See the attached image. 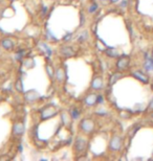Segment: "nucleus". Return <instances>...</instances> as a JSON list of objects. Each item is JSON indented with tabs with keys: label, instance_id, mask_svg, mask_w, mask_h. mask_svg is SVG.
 Masks as SVG:
<instances>
[{
	"label": "nucleus",
	"instance_id": "2eb2a0df",
	"mask_svg": "<svg viewBox=\"0 0 153 161\" xmlns=\"http://www.w3.org/2000/svg\"><path fill=\"white\" fill-rule=\"evenodd\" d=\"M123 76V74L121 72H115V73H112L111 75H110L109 80H108V86L111 87L112 85H114L117 82L120 80L121 78Z\"/></svg>",
	"mask_w": 153,
	"mask_h": 161
},
{
	"label": "nucleus",
	"instance_id": "393cba45",
	"mask_svg": "<svg viewBox=\"0 0 153 161\" xmlns=\"http://www.w3.org/2000/svg\"><path fill=\"white\" fill-rule=\"evenodd\" d=\"M148 111H153V99L150 101L149 106H148Z\"/></svg>",
	"mask_w": 153,
	"mask_h": 161
},
{
	"label": "nucleus",
	"instance_id": "9d476101",
	"mask_svg": "<svg viewBox=\"0 0 153 161\" xmlns=\"http://www.w3.org/2000/svg\"><path fill=\"white\" fill-rule=\"evenodd\" d=\"M132 75L134 76L135 78H138L139 81H141L142 83H145L147 84L149 82V78L147 74H145L143 71H133L132 72Z\"/></svg>",
	"mask_w": 153,
	"mask_h": 161
},
{
	"label": "nucleus",
	"instance_id": "7c9ffc66",
	"mask_svg": "<svg viewBox=\"0 0 153 161\" xmlns=\"http://www.w3.org/2000/svg\"><path fill=\"white\" fill-rule=\"evenodd\" d=\"M151 57L153 58V50H152V54H151Z\"/></svg>",
	"mask_w": 153,
	"mask_h": 161
},
{
	"label": "nucleus",
	"instance_id": "f3484780",
	"mask_svg": "<svg viewBox=\"0 0 153 161\" xmlns=\"http://www.w3.org/2000/svg\"><path fill=\"white\" fill-rule=\"evenodd\" d=\"M88 38H89L88 30H83L82 33L79 34L78 37H76V41L80 42V43H84L86 40H88Z\"/></svg>",
	"mask_w": 153,
	"mask_h": 161
},
{
	"label": "nucleus",
	"instance_id": "423d86ee",
	"mask_svg": "<svg viewBox=\"0 0 153 161\" xmlns=\"http://www.w3.org/2000/svg\"><path fill=\"white\" fill-rule=\"evenodd\" d=\"M24 133V123H15L13 125V129H12V134L14 137H17V138H20L21 136Z\"/></svg>",
	"mask_w": 153,
	"mask_h": 161
},
{
	"label": "nucleus",
	"instance_id": "dca6fc26",
	"mask_svg": "<svg viewBox=\"0 0 153 161\" xmlns=\"http://www.w3.org/2000/svg\"><path fill=\"white\" fill-rule=\"evenodd\" d=\"M69 114L72 116V120H78L79 118L81 117V110L76 107H72V109L69 110Z\"/></svg>",
	"mask_w": 153,
	"mask_h": 161
},
{
	"label": "nucleus",
	"instance_id": "a211bd4d",
	"mask_svg": "<svg viewBox=\"0 0 153 161\" xmlns=\"http://www.w3.org/2000/svg\"><path fill=\"white\" fill-rule=\"evenodd\" d=\"M45 69H46V73L48 74L49 78L52 80L55 78V73H56V70L54 69V67L51 64H46L45 65Z\"/></svg>",
	"mask_w": 153,
	"mask_h": 161
},
{
	"label": "nucleus",
	"instance_id": "5701e85b",
	"mask_svg": "<svg viewBox=\"0 0 153 161\" xmlns=\"http://www.w3.org/2000/svg\"><path fill=\"white\" fill-rule=\"evenodd\" d=\"M103 103H104V96L102 94H97V104L103 105Z\"/></svg>",
	"mask_w": 153,
	"mask_h": 161
},
{
	"label": "nucleus",
	"instance_id": "bb28decb",
	"mask_svg": "<svg viewBox=\"0 0 153 161\" xmlns=\"http://www.w3.org/2000/svg\"><path fill=\"white\" fill-rule=\"evenodd\" d=\"M46 12H47V7L46 6H43V9H42V16L45 15Z\"/></svg>",
	"mask_w": 153,
	"mask_h": 161
},
{
	"label": "nucleus",
	"instance_id": "412c9836",
	"mask_svg": "<svg viewBox=\"0 0 153 161\" xmlns=\"http://www.w3.org/2000/svg\"><path fill=\"white\" fill-rule=\"evenodd\" d=\"M15 89L18 92H20V93H22V92H23V84H22V81H21L20 78H18V80L16 81V83H15Z\"/></svg>",
	"mask_w": 153,
	"mask_h": 161
},
{
	"label": "nucleus",
	"instance_id": "1a4fd4ad",
	"mask_svg": "<svg viewBox=\"0 0 153 161\" xmlns=\"http://www.w3.org/2000/svg\"><path fill=\"white\" fill-rule=\"evenodd\" d=\"M104 88V82L101 76H94L91 82V89L96 91H100Z\"/></svg>",
	"mask_w": 153,
	"mask_h": 161
},
{
	"label": "nucleus",
	"instance_id": "6e6552de",
	"mask_svg": "<svg viewBox=\"0 0 153 161\" xmlns=\"http://www.w3.org/2000/svg\"><path fill=\"white\" fill-rule=\"evenodd\" d=\"M59 54L62 55V57L64 58H72L73 57V55L76 54V51L75 49L72 48V46H62L60 47L59 49Z\"/></svg>",
	"mask_w": 153,
	"mask_h": 161
},
{
	"label": "nucleus",
	"instance_id": "20e7f679",
	"mask_svg": "<svg viewBox=\"0 0 153 161\" xmlns=\"http://www.w3.org/2000/svg\"><path fill=\"white\" fill-rule=\"evenodd\" d=\"M58 111L56 110V108L52 107V106H47L44 109L41 110V115L40 118L41 120H46V119H51V118L55 117L57 115Z\"/></svg>",
	"mask_w": 153,
	"mask_h": 161
},
{
	"label": "nucleus",
	"instance_id": "cd10ccee",
	"mask_svg": "<svg viewBox=\"0 0 153 161\" xmlns=\"http://www.w3.org/2000/svg\"><path fill=\"white\" fill-rule=\"evenodd\" d=\"M81 24L83 25L84 24V15L81 14Z\"/></svg>",
	"mask_w": 153,
	"mask_h": 161
},
{
	"label": "nucleus",
	"instance_id": "c756f323",
	"mask_svg": "<svg viewBox=\"0 0 153 161\" xmlns=\"http://www.w3.org/2000/svg\"><path fill=\"white\" fill-rule=\"evenodd\" d=\"M19 152L20 153L22 152V144H20V146H19Z\"/></svg>",
	"mask_w": 153,
	"mask_h": 161
},
{
	"label": "nucleus",
	"instance_id": "39448f33",
	"mask_svg": "<svg viewBox=\"0 0 153 161\" xmlns=\"http://www.w3.org/2000/svg\"><path fill=\"white\" fill-rule=\"evenodd\" d=\"M129 64H130V58L127 57V55H122L117 61L115 67L118 71H125L129 67Z\"/></svg>",
	"mask_w": 153,
	"mask_h": 161
},
{
	"label": "nucleus",
	"instance_id": "f8f14e48",
	"mask_svg": "<svg viewBox=\"0 0 153 161\" xmlns=\"http://www.w3.org/2000/svg\"><path fill=\"white\" fill-rule=\"evenodd\" d=\"M145 62H144V69L146 71H153V58H150L148 54H145Z\"/></svg>",
	"mask_w": 153,
	"mask_h": 161
},
{
	"label": "nucleus",
	"instance_id": "aec40b11",
	"mask_svg": "<svg viewBox=\"0 0 153 161\" xmlns=\"http://www.w3.org/2000/svg\"><path fill=\"white\" fill-rule=\"evenodd\" d=\"M105 54L108 55L109 58H117V57H118V52L115 50V49H113V48L107 49V50L105 51Z\"/></svg>",
	"mask_w": 153,
	"mask_h": 161
},
{
	"label": "nucleus",
	"instance_id": "ddd939ff",
	"mask_svg": "<svg viewBox=\"0 0 153 161\" xmlns=\"http://www.w3.org/2000/svg\"><path fill=\"white\" fill-rule=\"evenodd\" d=\"M61 119H62V123L64 126H70V123H72V116H70L69 112H65V111H63V112H61Z\"/></svg>",
	"mask_w": 153,
	"mask_h": 161
},
{
	"label": "nucleus",
	"instance_id": "0eeeda50",
	"mask_svg": "<svg viewBox=\"0 0 153 161\" xmlns=\"http://www.w3.org/2000/svg\"><path fill=\"white\" fill-rule=\"evenodd\" d=\"M84 105L87 107H93L97 104V94L96 93H89L84 97Z\"/></svg>",
	"mask_w": 153,
	"mask_h": 161
},
{
	"label": "nucleus",
	"instance_id": "f257e3e1",
	"mask_svg": "<svg viewBox=\"0 0 153 161\" xmlns=\"http://www.w3.org/2000/svg\"><path fill=\"white\" fill-rule=\"evenodd\" d=\"M88 147V140L86 137L83 135H78L76 137L75 142H73V150L76 154H83L85 153Z\"/></svg>",
	"mask_w": 153,
	"mask_h": 161
},
{
	"label": "nucleus",
	"instance_id": "f03ea898",
	"mask_svg": "<svg viewBox=\"0 0 153 161\" xmlns=\"http://www.w3.org/2000/svg\"><path fill=\"white\" fill-rule=\"evenodd\" d=\"M96 125H94V121L90 119V118H83L80 123H79V130L84 134H90L93 132Z\"/></svg>",
	"mask_w": 153,
	"mask_h": 161
},
{
	"label": "nucleus",
	"instance_id": "4468645a",
	"mask_svg": "<svg viewBox=\"0 0 153 161\" xmlns=\"http://www.w3.org/2000/svg\"><path fill=\"white\" fill-rule=\"evenodd\" d=\"M65 76H66L65 70L61 67L58 68V69L56 70V73H55V78H56V80L59 82V83H62V82L65 80Z\"/></svg>",
	"mask_w": 153,
	"mask_h": 161
},
{
	"label": "nucleus",
	"instance_id": "4be33fe9",
	"mask_svg": "<svg viewBox=\"0 0 153 161\" xmlns=\"http://www.w3.org/2000/svg\"><path fill=\"white\" fill-rule=\"evenodd\" d=\"M40 46L44 49V50H45V52H46L47 54H48V55H52V51L51 47H49L48 45H47L46 43H43V42H42V43H40Z\"/></svg>",
	"mask_w": 153,
	"mask_h": 161
},
{
	"label": "nucleus",
	"instance_id": "a878e982",
	"mask_svg": "<svg viewBox=\"0 0 153 161\" xmlns=\"http://www.w3.org/2000/svg\"><path fill=\"white\" fill-rule=\"evenodd\" d=\"M127 0H123L122 2H121V4H120V6H122V7H126V5H127Z\"/></svg>",
	"mask_w": 153,
	"mask_h": 161
},
{
	"label": "nucleus",
	"instance_id": "b1692460",
	"mask_svg": "<svg viewBox=\"0 0 153 161\" xmlns=\"http://www.w3.org/2000/svg\"><path fill=\"white\" fill-rule=\"evenodd\" d=\"M72 33H68V34H66V36L63 38V40H64L65 42H67V41L72 40Z\"/></svg>",
	"mask_w": 153,
	"mask_h": 161
},
{
	"label": "nucleus",
	"instance_id": "9b49d317",
	"mask_svg": "<svg viewBox=\"0 0 153 161\" xmlns=\"http://www.w3.org/2000/svg\"><path fill=\"white\" fill-rule=\"evenodd\" d=\"M0 44H1V46L3 47L4 49H6V50H10V49H13L14 48V46H15L14 41H13L12 39H10V38L2 39L1 42H0Z\"/></svg>",
	"mask_w": 153,
	"mask_h": 161
},
{
	"label": "nucleus",
	"instance_id": "7ed1b4c3",
	"mask_svg": "<svg viewBox=\"0 0 153 161\" xmlns=\"http://www.w3.org/2000/svg\"><path fill=\"white\" fill-rule=\"evenodd\" d=\"M123 143H124L123 137L118 135V134H115V135L111 137V139L109 141V150L113 153L120 152L123 147Z\"/></svg>",
	"mask_w": 153,
	"mask_h": 161
},
{
	"label": "nucleus",
	"instance_id": "2f4dec72",
	"mask_svg": "<svg viewBox=\"0 0 153 161\" xmlns=\"http://www.w3.org/2000/svg\"><path fill=\"white\" fill-rule=\"evenodd\" d=\"M0 55H1V50H0Z\"/></svg>",
	"mask_w": 153,
	"mask_h": 161
},
{
	"label": "nucleus",
	"instance_id": "c85d7f7f",
	"mask_svg": "<svg viewBox=\"0 0 153 161\" xmlns=\"http://www.w3.org/2000/svg\"><path fill=\"white\" fill-rule=\"evenodd\" d=\"M110 2H111V3H117V2L118 1V0H109Z\"/></svg>",
	"mask_w": 153,
	"mask_h": 161
},
{
	"label": "nucleus",
	"instance_id": "6ab92c4d",
	"mask_svg": "<svg viewBox=\"0 0 153 161\" xmlns=\"http://www.w3.org/2000/svg\"><path fill=\"white\" fill-rule=\"evenodd\" d=\"M97 10H99V4H97L96 1H93V2H91V3L89 4L88 9H87V12H88V14L92 15V14H94Z\"/></svg>",
	"mask_w": 153,
	"mask_h": 161
}]
</instances>
